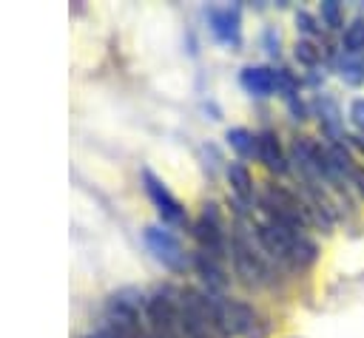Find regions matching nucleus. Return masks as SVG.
I'll return each instance as SVG.
<instances>
[{
    "instance_id": "f257e3e1",
    "label": "nucleus",
    "mask_w": 364,
    "mask_h": 338,
    "mask_svg": "<svg viewBox=\"0 0 364 338\" xmlns=\"http://www.w3.org/2000/svg\"><path fill=\"white\" fill-rule=\"evenodd\" d=\"M253 233H256L264 256L276 267L307 270V267H313L318 261V244L301 230L276 224L270 219H256L253 222Z\"/></svg>"
},
{
    "instance_id": "f03ea898",
    "label": "nucleus",
    "mask_w": 364,
    "mask_h": 338,
    "mask_svg": "<svg viewBox=\"0 0 364 338\" xmlns=\"http://www.w3.org/2000/svg\"><path fill=\"white\" fill-rule=\"evenodd\" d=\"M210 315L222 338H267L273 329L270 318L262 315L250 301L230 295H210Z\"/></svg>"
},
{
    "instance_id": "7ed1b4c3",
    "label": "nucleus",
    "mask_w": 364,
    "mask_h": 338,
    "mask_svg": "<svg viewBox=\"0 0 364 338\" xmlns=\"http://www.w3.org/2000/svg\"><path fill=\"white\" fill-rule=\"evenodd\" d=\"M145 324L151 338H185L182 312H179V290L171 284H159L145 298Z\"/></svg>"
},
{
    "instance_id": "20e7f679",
    "label": "nucleus",
    "mask_w": 364,
    "mask_h": 338,
    "mask_svg": "<svg viewBox=\"0 0 364 338\" xmlns=\"http://www.w3.org/2000/svg\"><path fill=\"white\" fill-rule=\"evenodd\" d=\"M191 236L196 241V250L210 253V256H216L222 261L230 258V236H228V227H225L219 205H213V202L202 205L199 219L191 224Z\"/></svg>"
},
{
    "instance_id": "39448f33",
    "label": "nucleus",
    "mask_w": 364,
    "mask_h": 338,
    "mask_svg": "<svg viewBox=\"0 0 364 338\" xmlns=\"http://www.w3.org/2000/svg\"><path fill=\"white\" fill-rule=\"evenodd\" d=\"M142 241H145V247H148V253L165 267V270H171V273H185V270H191V253L182 247V241H179V236L168 227V224H148L145 230H142Z\"/></svg>"
},
{
    "instance_id": "423d86ee",
    "label": "nucleus",
    "mask_w": 364,
    "mask_h": 338,
    "mask_svg": "<svg viewBox=\"0 0 364 338\" xmlns=\"http://www.w3.org/2000/svg\"><path fill=\"white\" fill-rule=\"evenodd\" d=\"M139 179H142V187H145V193H148V199H151V205H154L159 222L168 224V227H185V224H188V210H185L182 202L168 190V185H165L151 168H142Z\"/></svg>"
},
{
    "instance_id": "0eeeda50",
    "label": "nucleus",
    "mask_w": 364,
    "mask_h": 338,
    "mask_svg": "<svg viewBox=\"0 0 364 338\" xmlns=\"http://www.w3.org/2000/svg\"><path fill=\"white\" fill-rule=\"evenodd\" d=\"M191 267L196 270V276H199L205 293H210V295H228L230 276H228L222 258H216V256H210V253H202V250H193V253H191Z\"/></svg>"
},
{
    "instance_id": "6e6552de",
    "label": "nucleus",
    "mask_w": 364,
    "mask_h": 338,
    "mask_svg": "<svg viewBox=\"0 0 364 338\" xmlns=\"http://www.w3.org/2000/svg\"><path fill=\"white\" fill-rule=\"evenodd\" d=\"M225 176H228V185H230V193H233V205L239 210V219L247 216V210L256 205V187H253V173L250 168L242 162V159H233L225 165Z\"/></svg>"
},
{
    "instance_id": "1a4fd4ad",
    "label": "nucleus",
    "mask_w": 364,
    "mask_h": 338,
    "mask_svg": "<svg viewBox=\"0 0 364 338\" xmlns=\"http://www.w3.org/2000/svg\"><path fill=\"white\" fill-rule=\"evenodd\" d=\"M256 162H262V168H267L273 176L290 173V153H284L273 128H262L256 133Z\"/></svg>"
},
{
    "instance_id": "9d476101",
    "label": "nucleus",
    "mask_w": 364,
    "mask_h": 338,
    "mask_svg": "<svg viewBox=\"0 0 364 338\" xmlns=\"http://www.w3.org/2000/svg\"><path fill=\"white\" fill-rule=\"evenodd\" d=\"M208 26L219 43L239 45L242 43V17L239 6H210L208 9Z\"/></svg>"
},
{
    "instance_id": "9b49d317",
    "label": "nucleus",
    "mask_w": 364,
    "mask_h": 338,
    "mask_svg": "<svg viewBox=\"0 0 364 338\" xmlns=\"http://www.w3.org/2000/svg\"><path fill=\"white\" fill-rule=\"evenodd\" d=\"M239 85L250 94V97H273L276 94V68L267 65H245L239 74Z\"/></svg>"
},
{
    "instance_id": "f8f14e48",
    "label": "nucleus",
    "mask_w": 364,
    "mask_h": 338,
    "mask_svg": "<svg viewBox=\"0 0 364 338\" xmlns=\"http://www.w3.org/2000/svg\"><path fill=\"white\" fill-rule=\"evenodd\" d=\"M225 139H228V145L236 151V156H239L242 162H245V159H256V133H253V131L236 125V128H228V131H225Z\"/></svg>"
},
{
    "instance_id": "ddd939ff",
    "label": "nucleus",
    "mask_w": 364,
    "mask_h": 338,
    "mask_svg": "<svg viewBox=\"0 0 364 338\" xmlns=\"http://www.w3.org/2000/svg\"><path fill=\"white\" fill-rule=\"evenodd\" d=\"M341 48H344L347 57H361L364 54V17H355L341 31Z\"/></svg>"
},
{
    "instance_id": "4468645a",
    "label": "nucleus",
    "mask_w": 364,
    "mask_h": 338,
    "mask_svg": "<svg viewBox=\"0 0 364 338\" xmlns=\"http://www.w3.org/2000/svg\"><path fill=\"white\" fill-rule=\"evenodd\" d=\"M318 23L327 26L330 31H341L344 28V11H341V3L336 0H324L318 6Z\"/></svg>"
},
{
    "instance_id": "2eb2a0df",
    "label": "nucleus",
    "mask_w": 364,
    "mask_h": 338,
    "mask_svg": "<svg viewBox=\"0 0 364 338\" xmlns=\"http://www.w3.org/2000/svg\"><path fill=\"white\" fill-rule=\"evenodd\" d=\"M293 57H296L304 68H313V71L321 65V48H318L313 40H299L296 48H293Z\"/></svg>"
},
{
    "instance_id": "dca6fc26",
    "label": "nucleus",
    "mask_w": 364,
    "mask_h": 338,
    "mask_svg": "<svg viewBox=\"0 0 364 338\" xmlns=\"http://www.w3.org/2000/svg\"><path fill=\"white\" fill-rule=\"evenodd\" d=\"M296 28L304 34V40H313V37L321 34V26H318V20H316L310 11H299V14H296Z\"/></svg>"
},
{
    "instance_id": "f3484780",
    "label": "nucleus",
    "mask_w": 364,
    "mask_h": 338,
    "mask_svg": "<svg viewBox=\"0 0 364 338\" xmlns=\"http://www.w3.org/2000/svg\"><path fill=\"white\" fill-rule=\"evenodd\" d=\"M350 122L364 136V99H353V105H350Z\"/></svg>"
},
{
    "instance_id": "a211bd4d",
    "label": "nucleus",
    "mask_w": 364,
    "mask_h": 338,
    "mask_svg": "<svg viewBox=\"0 0 364 338\" xmlns=\"http://www.w3.org/2000/svg\"><path fill=\"white\" fill-rule=\"evenodd\" d=\"M350 185L355 187V193L364 199V168H355L353 170V176H350Z\"/></svg>"
},
{
    "instance_id": "6ab92c4d",
    "label": "nucleus",
    "mask_w": 364,
    "mask_h": 338,
    "mask_svg": "<svg viewBox=\"0 0 364 338\" xmlns=\"http://www.w3.org/2000/svg\"><path fill=\"white\" fill-rule=\"evenodd\" d=\"M264 45H267V54H273V57H279V34H273L270 28L264 31Z\"/></svg>"
},
{
    "instance_id": "aec40b11",
    "label": "nucleus",
    "mask_w": 364,
    "mask_h": 338,
    "mask_svg": "<svg viewBox=\"0 0 364 338\" xmlns=\"http://www.w3.org/2000/svg\"><path fill=\"white\" fill-rule=\"evenodd\" d=\"M353 145H355V148L364 153V136H355V139H353Z\"/></svg>"
}]
</instances>
